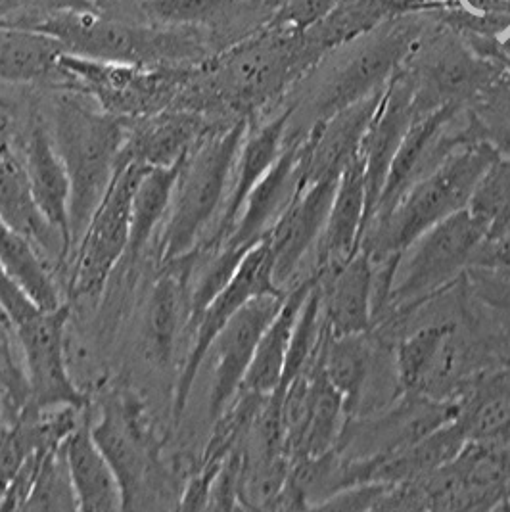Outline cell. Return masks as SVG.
Here are the masks:
<instances>
[{
	"mask_svg": "<svg viewBox=\"0 0 510 512\" xmlns=\"http://www.w3.org/2000/svg\"><path fill=\"white\" fill-rule=\"evenodd\" d=\"M468 4V8L482 12V14H489V12H497L503 10L510 4V0H463Z\"/></svg>",
	"mask_w": 510,
	"mask_h": 512,
	"instance_id": "cell-37",
	"label": "cell"
},
{
	"mask_svg": "<svg viewBox=\"0 0 510 512\" xmlns=\"http://www.w3.org/2000/svg\"><path fill=\"white\" fill-rule=\"evenodd\" d=\"M12 144H14V121H12L10 110L0 102V158L14 154Z\"/></svg>",
	"mask_w": 510,
	"mask_h": 512,
	"instance_id": "cell-36",
	"label": "cell"
},
{
	"mask_svg": "<svg viewBox=\"0 0 510 512\" xmlns=\"http://www.w3.org/2000/svg\"><path fill=\"white\" fill-rule=\"evenodd\" d=\"M183 163V162H181ZM181 163L171 167H148L133 194L131 206V236L125 259L133 265L150 244L156 229L165 223L171 210V200L179 179Z\"/></svg>",
	"mask_w": 510,
	"mask_h": 512,
	"instance_id": "cell-26",
	"label": "cell"
},
{
	"mask_svg": "<svg viewBox=\"0 0 510 512\" xmlns=\"http://www.w3.org/2000/svg\"><path fill=\"white\" fill-rule=\"evenodd\" d=\"M470 265L487 267L510 277V229L505 233L487 236L482 246L476 250Z\"/></svg>",
	"mask_w": 510,
	"mask_h": 512,
	"instance_id": "cell-35",
	"label": "cell"
},
{
	"mask_svg": "<svg viewBox=\"0 0 510 512\" xmlns=\"http://www.w3.org/2000/svg\"><path fill=\"white\" fill-rule=\"evenodd\" d=\"M487 227V236L510 229V158L497 156L474 188L466 206Z\"/></svg>",
	"mask_w": 510,
	"mask_h": 512,
	"instance_id": "cell-30",
	"label": "cell"
},
{
	"mask_svg": "<svg viewBox=\"0 0 510 512\" xmlns=\"http://www.w3.org/2000/svg\"><path fill=\"white\" fill-rule=\"evenodd\" d=\"M497 156L486 140L457 146L438 167L407 188L392 210L372 221L361 248L374 263L401 256L420 234L466 210L478 181Z\"/></svg>",
	"mask_w": 510,
	"mask_h": 512,
	"instance_id": "cell-1",
	"label": "cell"
},
{
	"mask_svg": "<svg viewBox=\"0 0 510 512\" xmlns=\"http://www.w3.org/2000/svg\"><path fill=\"white\" fill-rule=\"evenodd\" d=\"M338 179H325L298 190L277 223L267 233L273 275L282 290L294 279L303 259L317 246L323 233Z\"/></svg>",
	"mask_w": 510,
	"mask_h": 512,
	"instance_id": "cell-11",
	"label": "cell"
},
{
	"mask_svg": "<svg viewBox=\"0 0 510 512\" xmlns=\"http://www.w3.org/2000/svg\"><path fill=\"white\" fill-rule=\"evenodd\" d=\"M64 449L79 511H121L123 503L116 474L94 440L89 420L81 419L66 438Z\"/></svg>",
	"mask_w": 510,
	"mask_h": 512,
	"instance_id": "cell-21",
	"label": "cell"
},
{
	"mask_svg": "<svg viewBox=\"0 0 510 512\" xmlns=\"http://www.w3.org/2000/svg\"><path fill=\"white\" fill-rule=\"evenodd\" d=\"M66 47L43 29L0 27V81L35 83L62 64Z\"/></svg>",
	"mask_w": 510,
	"mask_h": 512,
	"instance_id": "cell-25",
	"label": "cell"
},
{
	"mask_svg": "<svg viewBox=\"0 0 510 512\" xmlns=\"http://www.w3.org/2000/svg\"><path fill=\"white\" fill-rule=\"evenodd\" d=\"M487 234L486 225L468 210L420 234L399 257L386 309L403 317L447 290L464 277Z\"/></svg>",
	"mask_w": 510,
	"mask_h": 512,
	"instance_id": "cell-4",
	"label": "cell"
},
{
	"mask_svg": "<svg viewBox=\"0 0 510 512\" xmlns=\"http://www.w3.org/2000/svg\"><path fill=\"white\" fill-rule=\"evenodd\" d=\"M24 167L33 198L48 225L62 236L66 263L71 254V183L56 144L43 125L35 123L25 140Z\"/></svg>",
	"mask_w": 510,
	"mask_h": 512,
	"instance_id": "cell-19",
	"label": "cell"
},
{
	"mask_svg": "<svg viewBox=\"0 0 510 512\" xmlns=\"http://www.w3.org/2000/svg\"><path fill=\"white\" fill-rule=\"evenodd\" d=\"M507 507H509V509H510V501H509V505H507Z\"/></svg>",
	"mask_w": 510,
	"mask_h": 512,
	"instance_id": "cell-38",
	"label": "cell"
},
{
	"mask_svg": "<svg viewBox=\"0 0 510 512\" xmlns=\"http://www.w3.org/2000/svg\"><path fill=\"white\" fill-rule=\"evenodd\" d=\"M367 227V188L365 167L357 156L342 171L326 215L325 229L315 246V275H323L346 263L361 250Z\"/></svg>",
	"mask_w": 510,
	"mask_h": 512,
	"instance_id": "cell-14",
	"label": "cell"
},
{
	"mask_svg": "<svg viewBox=\"0 0 510 512\" xmlns=\"http://www.w3.org/2000/svg\"><path fill=\"white\" fill-rule=\"evenodd\" d=\"M146 169L137 163L117 169L89 225L75 242V250H71L66 267L70 300L100 296L117 265L125 259L131 236L133 194Z\"/></svg>",
	"mask_w": 510,
	"mask_h": 512,
	"instance_id": "cell-5",
	"label": "cell"
},
{
	"mask_svg": "<svg viewBox=\"0 0 510 512\" xmlns=\"http://www.w3.org/2000/svg\"><path fill=\"white\" fill-rule=\"evenodd\" d=\"M70 311V303L64 302L56 309H39L22 325L14 326L29 384V407L37 411L66 407L85 411L89 407V397L77 388L68 371L66 325Z\"/></svg>",
	"mask_w": 510,
	"mask_h": 512,
	"instance_id": "cell-7",
	"label": "cell"
},
{
	"mask_svg": "<svg viewBox=\"0 0 510 512\" xmlns=\"http://www.w3.org/2000/svg\"><path fill=\"white\" fill-rule=\"evenodd\" d=\"M300 140H288L280 152L279 160L267 171V175L248 194L242 211L223 246L252 248L263 240L277 223L280 213L292 202L303 187L300 169Z\"/></svg>",
	"mask_w": 510,
	"mask_h": 512,
	"instance_id": "cell-13",
	"label": "cell"
},
{
	"mask_svg": "<svg viewBox=\"0 0 510 512\" xmlns=\"http://www.w3.org/2000/svg\"><path fill=\"white\" fill-rule=\"evenodd\" d=\"M459 326L453 321H436L420 326L399 340L394 351V367L401 392H418L432 371L445 340Z\"/></svg>",
	"mask_w": 510,
	"mask_h": 512,
	"instance_id": "cell-28",
	"label": "cell"
},
{
	"mask_svg": "<svg viewBox=\"0 0 510 512\" xmlns=\"http://www.w3.org/2000/svg\"><path fill=\"white\" fill-rule=\"evenodd\" d=\"M39 29L58 37L66 50L94 62L129 66L142 62L152 50L137 29L93 14L54 16Z\"/></svg>",
	"mask_w": 510,
	"mask_h": 512,
	"instance_id": "cell-18",
	"label": "cell"
},
{
	"mask_svg": "<svg viewBox=\"0 0 510 512\" xmlns=\"http://www.w3.org/2000/svg\"><path fill=\"white\" fill-rule=\"evenodd\" d=\"M91 430L116 474L121 511L137 509L152 489V466L158 465V443L139 401L133 396L119 397L104 409Z\"/></svg>",
	"mask_w": 510,
	"mask_h": 512,
	"instance_id": "cell-8",
	"label": "cell"
},
{
	"mask_svg": "<svg viewBox=\"0 0 510 512\" xmlns=\"http://www.w3.org/2000/svg\"><path fill=\"white\" fill-rule=\"evenodd\" d=\"M328 328V326H326ZM376 346L371 332L334 336L326 334L323 369L330 384L344 397L348 419L355 417L374 373Z\"/></svg>",
	"mask_w": 510,
	"mask_h": 512,
	"instance_id": "cell-24",
	"label": "cell"
},
{
	"mask_svg": "<svg viewBox=\"0 0 510 512\" xmlns=\"http://www.w3.org/2000/svg\"><path fill=\"white\" fill-rule=\"evenodd\" d=\"M202 119L192 112H162L129 127L119 167H171L183 162L192 148L208 135Z\"/></svg>",
	"mask_w": 510,
	"mask_h": 512,
	"instance_id": "cell-20",
	"label": "cell"
},
{
	"mask_svg": "<svg viewBox=\"0 0 510 512\" xmlns=\"http://www.w3.org/2000/svg\"><path fill=\"white\" fill-rule=\"evenodd\" d=\"M382 96H367L334 116L319 119L300 140L303 187L340 179L342 171L359 156Z\"/></svg>",
	"mask_w": 510,
	"mask_h": 512,
	"instance_id": "cell-10",
	"label": "cell"
},
{
	"mask_svg": "<svg viewBox=\"0 0 510 512\" xmlns=\"http://www.w3.org/2000/svg\"><path fill=\"white\" fill-rule=\"evenodd\" d=\"M321 313L334 336L363 334L374 328V261L363 248L340 267L317 275Z\"/></svg>",
	"mask_w": 510,
	"mask_h": 512,
	"instance_id": "cell-15",
	"label": "cell"
},
{
	"mask_svg": "<svg viewBox=\"0 0 510 512\" xmlns=\"http://www.w3.org/2000/svg\"><path fill=\"white\" fill-rule=\"evenodd\" d=\"M127 131V119L91 108L77 96H62L56 102L52 140L70 175L73 244L116 177Z\"/></svg>",
	"mask_w": 510,
	"mask_h": 512,
	"instance_id": "cell-2",
	"label": "cell"
},
{
	"mask_svg": "<svg viewBox=\"0 0 510 512\" xmlns=\"http://www.w3.org/2000/svg\"><path fill=\"white\" fill-rule=\"evenodd\" d=\"M390 484L386 482H361L349 488L340 489L338 493L330 495L317 509H330V511H369L378 509L380 501L384 499Z\"/></svg>",
	"mask_w": 510,
	"mask_h": 512,
	"instance_id": "cell-33",
	"label": "cell"
},
{
	"mask_svg": "<svg viewBox=\"0 0 510 512\" xmlns=\"http://www.w3.org/2000/svg\"><path fill=\"white\" fill-rule=\"evenodd\" d=\"M470 294L495 313L510 317V277L499 271L470 265L464 271Z\"/></svg>",
	"mask_w": 510,
	"mask_h": 512,
	"instance_id": "cell-31",
	"label": "cell"
},
{
	"mask_svg": "<svg viewBox=\"0 0 510 512\" xmlns=\"http://www.w3.org/2000/svg\"><path fill=\"white\" fill-rule=\"evenodd\" d=\"M198 248L160 265L146 311V348L156 363L173 359L177 338L190 317V280L202 263Z\"/></svg>",
	"mask_w": 510,
	"mask_h": 512,
	"instance_id": "cell-12",
	"label": "cell"
},
{
	"mask_svg": "<svg viewBox=\"0 0 510 512\" xmlns=\"http://www.w3.org/2000/svg\"><path fill=\"white\" fill-rule=\"evenodd\" d=\"M315 282H317V275L311 271L309 277L290 286V290L286 292V298L280 305L279 313L265 328V332L257 344L254 361H252L248 374L244 378V384H242L244 390L269 396L271 392H275L279 388L294 328L298 323L303 303L307 300L309 292L313 290Z\"/></svg>",
	"mask_w": 510,
	"mask_h": 512,
	"instance_id": "cell-22",
	"label": "cell"
},
{
	"mask_svg": "<svg viewBox=\"0 0 510 512\" xmlns=\"http://www.w3.org/2000/svg\"><path fill=\"white\" fill-rule=\"evenodd\" d=\"M246 127V121L240 119L227 129L209 131L181 163L160 236V265L192 252L213 215L225 206Z\"/></svg>",
	"mask_w": 510,
	"mask_h": 512,
	"instance_id": "cell-3",
	"label": "cell"
},
{
	"mask_svg": "<svg viewBox=\"0 0 510 512\" xmlns=\"http://www.w3.org/2000/svg\"><path fill=\"white\" fill-rule=\"evenodd\" d=\"M0 219L27 236L45 256L58 257V261L66 265L64 240L39 210L24 163L14 154L0 158Z\"/></svg>",
	"mask_w": 510,
	"mask_h": 512,
	"instance_id": "cell-23",
	"label": "cell"
},
{
	"mask_svg": "<svg viewBox=\"0 0 510 512\" xmlns=\"http://www.w3.org/2000/svg\"><path fill=\"white\" fill-rule=\"evenodd\" d=\"M417 98L407 83H397L390 93L380 100V106L372 117L371 127L361 144L359 156L365 167L367 188V227L378 206L382 188L386 183L395 152L405 137L411 121L417 116Z\"/></svg>",
	"mask_w": 510,
	"mask_h": 512,
	"instance_id": "cell-17",
	"label": "cell"
},
{
	"mask_svg": "<svg viewBox=\"0 0 510 512\" xmlns=\"http://www.w3.org/2000/svg\"><path fill=\"white\" fill-rule=\"evenodd\" d=\"M476 137L486 140L499 156L510 158V98L487 110L484 119L472 123Z\"/></svg>",
	"mask_w": 510,
	"mask_h": 512,
	"instance_id": "cell-34",
	"label": "cell"
},
{
	"mask_svg": "<svg viewBox=\"0 0 510 512\" xmlns=\"http://www.w3.org/2000/svg\"><path fill=\"white\" fill-rule=\"evenodd\" d=\"M0 265L41 309H56L64 300L41 250L0 219Z\"/></svg>",
	"mask_w": 510,
	"mask_h": 512,
	"instance_id": "cell-27",
	"label": "cell"
},
{
	"mask_svg": "<svg viewBox=\"0 0 510 512\" xmlns=\"http://www.w3.org/2000/svg\"><path fill=\"white\" fill-rule=\"evenodd\" d=\"M232 0H146V8L158 20L169 24H186L204 20Z\"/></svg>",
	"mask_w": 510,
	"mask_h": 512,
	"instance_id": "cell-32",
	"label": "cell"
},
{
	"mask_svg": "<svg viewBox=\"0 0 510 512\" xmlns=\"http://www.w3.org/2000/svg\"><path fill=\"white\" fill-rule=\"evenodd\" d=\"M288 292V290H286ZM284 294H267L246 303L215 338V373L209 394V419H217L240 392L265 328L279 313Z\"/></svg>",
	"mask_w": 510,
	"mask_h": 512,
	"instance_id": "cell-9",
	"label": "cell"
},
{
	"mask_svg": "<svg viewBox=\"0 0 510 512\" xmlns=\"http://www.w3.org/2000/svg\"><path fill=\"white\" fill-rule=\"evenodd\" d=\"M22 511H79L64 443L45 455Z\"/></svg>",
	"mask_w": 510,
	"mask_h": 512,
	"instance_id": "cell-29",
	"label": "cell"
},
{
	"mask_svg": "<svg viewBox=\"0 0 510 512\" xmlns=\"http://www.w3.org/2000/svg\"><path fill=\"white\" fill-rule=\"evenodd\" d=\"M288 119H290V112H284L282 116L275 117L267 125L255 129L254 133L250 135L246 133L234 163L231 188L221 211L219 223L213 233L198 242V250L204 256L213 254L223 246V242L231 234L248 194L267 175L273 163L279 160L280 152L284 148V133H286Z\"/></svg>",
	"mask_w": 510,
	"mask_h": 512,
	"instance_id": "cell-16",
	"label": "cell"
},
{
	"mask_svg": "<svg viewBox=\"0 0 510 512\" xmlns=\"http://www.w3.org/2000/svg\"><path fill=\"white\" fill-rule=\"evenodd\" d=\"M284 292L286 290L280 288L273 275V257H271L269 240L265 236L250 248V252L242 259L231 282L209 302L208 307L202 311V315L190 328V332H194V340L181 367V373L177 376L175 396H173L175 426L181 424L194 382L219 332L246 303L252 302L254 298L267 296V294H284Z\"/></svg>",
	"mask_w": 510,
	"mask_h": 512,
	"instance_id": "cell-6",
	"label": "cell"
}]
</instances>
